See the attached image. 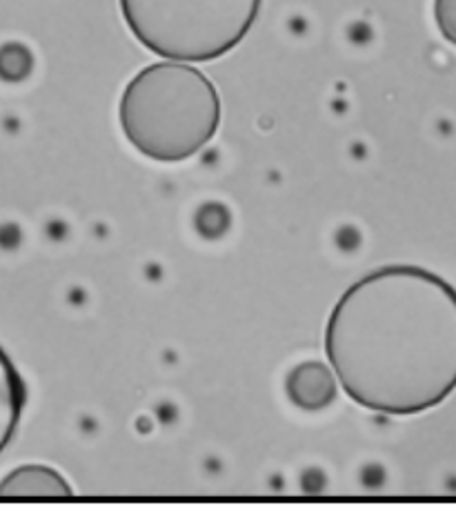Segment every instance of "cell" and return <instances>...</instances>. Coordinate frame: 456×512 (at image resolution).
<instances>
[{"mask_svg":"<svg viewBox=\"0 0 456 512\" xmlns=\"http://www.w3.org/2000/svg\"><path fill=\"white\" fill-rule=\"evenodd\" d=\"M325 354L365 410L408 417L441 406L456 390V290L414 265L365 274L334 303Z\"/></svg>","mask_w":456,"mask_h":512,"instance_id":"1","label":"cell"},{"mask_svg":"<svg viewBox=\"0 0 456 512\" xmlns=\"http://www.w3.org/2000/svg\"><path fill=\"white\" fill-rule=\"evenodd\" d=\"M221 114V96L210 78L176 61L143 67L118 101L127 143L156 163H183L205 150L221 127Z\"/></svg>","mask_w":456,"mask_h":512,"instance_id":"2","label":"cell"},{"mask_svg":"<svg viewBox=\"0 0 456 512\" xmlns=\"http://www.w3.org/2000/svg\"><path fill=\"white\" fill-rule=\"evenodd\" d=\"M132 36L176 63H210L252 32L263 0H118Z\"/></svg>","mask_w":456,"mask_h":512,"instance_id":"3","label":"cell"},{"mask_svg":"<svg viewBox=\"0 0 456 512\" xmlns=\"http://www.w3.org/2000/svg\"><path fill=\"white\" fill-rule=\"evenodd\" d=\"M74 490L67 479L49 466H21L0 481V499L9 501H63L72 499Z\"/></svg>","mask_w":456,"mask_h":512,"instance_id":"4","label":"cell"},{"mask_svg":"<svg viewBox=\"0 0 456 512\" xmlns=\"http://www.w3.org/2000/svg\"><path fill=\"white\" fill-rule=\"evenodd\" d=\"M285 388L294 406L307 412L325 410L336 399L334 374L321 361L299 363L287 377Z\"/></svg>","mask_w":456,"mask_h":512,"instance_id":"5","label":"cell"},{"mask_svg":"<svg viewBox=\"0 0 456 512\" xmlns=\"http://www.w3.org/2000/svg\"><path fill=\"white\" fill-rule=\"evenodd\" d=\"M434 21L445 41L456 45V0H434Z\"/></svg>","mask_w":456,"mask_h":512,"instance_id":"6","label":"cell"}]
</instances>
